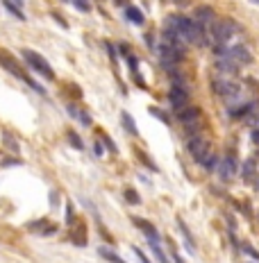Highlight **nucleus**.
I'll return each instance as SVG.
<instances>
[{"label":"nucleus","mask_w":259,"mask_h":263,"mask_svg":"<svg viewBox=\"0 0 259 263\" xmlns=\"http://www.w3.org/2000/svg\"><path fill=\"white\" fill-rule=\"evenodd\" d=\"M0 66H2V68L5 70H9V73H12L14 77H18V80H23L25 84H30V87L34 88L36 93H41V95H46V91H43V87L41 84H36L34 80H32V77H28V73H25L23 68H21V66L16 64V61H14V57L9 53H5V50H0Z\"/></svg>","instance_id":"nucleus-1"},{"label":"nucleus","mask_w":259,"mask_h":263,"mask_svg":"<svg viewBox=\"0 0 259 263\" xmlns=\"http://www.w3.org/2000/svg\"><path fill=\"white\" fill-rule=\"evenodd\" d=\"M236 32H239V25L234 21H230V18L212 23V46H227V41Z\"/></svg>","instance_id":"nucleus-2"},{"label":"nucleus","mask_w":259,"mask_h":263,"mask_svg":"<svg viewBox=\"0 0 259 263\" xmlns=\"http://www.w3.org/2000/svg\"><path fill=\"white\" fill-rule=\"evenodd\" d=\"M214 91L230 107H234L236 102L241 100V87L236 82H232V80H227V77H216V80H214Z\"/></svg>","instance_id":"nucleus-3"},{"label":"nucleus","mask_w":259,"mask_h":263,"mask_svg":"<svg viewBox=\"0 0 259 263\" xmlns=\"http://www.w3.org/2000/svg\"><path fill=\"white\" fill-rule=\"evenodd\" d=\"M23 59H25V64L30 66V68H34L39 75H43L46 80H55V70H53V66L48 64L46 59L41 57L39 53H34V50H30V48H23Z\"/></svg>","instance_id":"nucleus-4"},{"label":"nucleus","mask_w":259,"mask_h":263,"mask_svg":"<svg viewBox=\"0 0 259 263\" xmlns=\"http://www.w3.org/2000/svg\"><path fill=\"white\" fill-rule=\"evenodd\" d=\"M187 150H189V154H191V157L198 161V164H200L207 154L212 152V150H209V143H207V139H202V136H198V134L189 139Z\"/></svg>","instance_id":"nucleus-5"},{"label":"nucleus","mask_w":259,"mask_h":263,"mask_svg":"<svg viewBox=\"0 0 259 263\" xmlns=\"http://www.w3.org/2000/svg\"><path fill=\"white\" fill-rule=\"evenodd\" d=\"M236 170H239V166H236L234 154H225L216 166V173H218V177H221V181H230L232 177L236 175Z\"/></svg>","instance_id":"nucleus-6"},{"label":"nucleus","mask_w":259,"mask_h":263,"mask_svg":"<svg viewBox=\"0 0 259 263\" xmlns=\"http://www.w3.org/2000/svg\"><path fill=\"white\" fill-rule=\"evenodd\" d=\"M225 57H230L234 64H250L253 61V55H250V50H248L243 43H236V46L227 48V53H225Z\"/></svg>","instance_id":"nucleus-7"},{"label":"nucleus","mask_w":259,"mask_h":263,"mask_svg":"<svg viewBox=\"0 0 259 263\" xmlns=\"http://www.w3.org/2000/svg\"><path fill=\"white\" fill-rule=\"evenodd\" d=\"M168 102H171L173 109H184L189 105V91L187 88H180V87H171L168 91Z\"/></svg>","instance_id":"nucleus-8"},{"label":"nucleus","mask_w":259,"mask_h":263,"mask_svg":"<svg viewBox=\"0 0 259 263\" xmlns=\"http://www.w3.org/2000/svg\"><path fill=\"white\" fill-rule=\"evenodd\" d=\"M132 222H134L136 227H139L143 234H146L148 243H159V234H157V229H155V225H150V222L143 220V218H134Z\"/></svg>","instance_id":"nucleus-9"},{"label":"nucleus","mask_w":259,"mask_h":263,"mask_svg":"<svg viewBox=\"0 0 259 263\" xmlns=\"http://www.w3.org/2000/svg\"><path fill=\"white\" fill-rule=\"evenodd\" d=\"M175 118L180 120V123H184V125H189V123H195L198 118H200V109H195V107H191V109H177V114H175Z\"/></svg>","instance_id":"nucleus-10"},{"label":"nucleus","mask_w":259,"mask_h":263,"mask_svg":"<svg viewBox=\"0 0 259 263\" xmlns=\"http://www.w3.org/2000/svg\"><path fill=\"white\" fill-rule=\"evenodd\" d=\"M255 109H257V102H248V105H241V107H232L230 116L234 118V120H243V118H248Z\"/></svg>","instance_id":"nucleus-11"},{"label":"nucleus","mask_w":259,"mask_h":263,"mask_svg":"<svg viewBox=\"0 0 259 263\" xmlns=\"http://www.w3.org/2000/svg\"><path fill=\"white\" fill-rule=\"evenodd\" d=\"M125 18H128L130 23H134V25H143L146 23V16H143L141 9H136L134 5H128L125 7Z\"/></svg>","instance_id":"nucleus-12"},{"label":"nucleus","mask_w":259,"mask_h":263,"mask_svg":"<svg viewBox=\"0 0 259 263\" xmlns=\"http://www.w3.org/2000/svg\"><path fill=\"white\" fill-rule=\"evenodd\" d=\"M216 68L223 70V73H227V75H234V73H239V64H234L230 57H218L216 59Z\"/></svg>","instance_id":"nucleus-13"},{"label":"nucleus","mask_w":259,"mask_h":263,"mask_svg":"<svg viewBox=\"0 0 259 263\" xmlns=\"http://www.w3.org/2000/svg\"><path fill=\"white\" fill-rule=\"evenodd\" d=\"M68 111H71V116L75 118V120H80V123L84 125V127H89L91 125V116H89L87 111H82L80 107H75V105H68Z\"/></svg>","instance_id":"nucleus-14"},{"label":"nucleus","mask_w":259,"mask_h":263,"mask_svg":"<svg viewBox=\"0 0 259 263\" xmlns=\"http://www.w3.org/2000/svg\"><path fill=\"white\" fill-rule=\"evenodd\" d=\"M177 227H180V232L184 234V243H187V250L194 254V252H195V243H194V238H191V234H189V229H187V225H184L182 218H177Z\"/></svg>","instance_id":"nucleus-15"},{"label":"nucleus","mask_w":259,"mask_h":263,"mask_svg":"<svg viewBox=\"0 0 259 263\" xmlns=\"http://www.w3.org/2000/svg\"><path fill=\"white\" fill-rule=\"evenodd\" d=\"M2 7H5L7 12L12 14V16H16L18 21H25V14H23V9L14 2V0H2Z\"/></svg>","instance_id":"nucleus-16"},{"label":"nucleus","mask_w":259,"mask_h":263,"mask_svg":"<svg viewBox=\"0 0 259 263\" xmlns=\"http://www.w3.org/2000/svg\"><path fill=\"white\" fill-rule=\"evenodd\" d=\"M121 120H123V127H125V132H128V134H132V136L139 134V129H136L134 120H132V116H130L128 111H121Z\"/></svg>","instance_id":"nucleus-17"},{"label":"nucleus","mask_w":259,"mask_h":263,"mask_svg":"<svg viewBox=\"0 0 259 263\" xmlns=\"http://www.w3.org/2000/svg\"><path fill=\"white\" fill-rule=\"evenodd\" d=\"M214 18V9H209V7H198L195 9V21H200V23H209Z\"/></svg>","instance_id":"nucleus-18"},{"label":"nucleus","mask_w":259,"mask_h":263,"mask_svg":"<svg viewBox=\"0 0 259 263\" xmlns=\"http://www.w3.org/2000/svg\"><path fill=\"white\" fill-rule=\"evenodd\" d=\"M200 166H202V168L207 170V173H216V166H218V157H216V154H212V152H209V154H207V157H205V159H202V161H200Z\"/></svg>","instance_id":"nucleus-19"},{"label":"nucleus","mask_w":259,"mask_h":263,"mask_svg":"<svg viewBox=\"0 0 259 263\" xmlns=\"http://www.w3.org/2000/svg\"><path fill=\"white\" fill-rule=\"evenodd\" d=\"M98 254H100L102 259H107V261H109V263H125L123 259L118 257L116 252H112V250H109V247H98Z\"/></svg>","instance_id":"nucleus-20"},{"label":"nucleus","mask_w":259,"mask_h":263,"mask_svg":"<svg viewBox=\"0 0 259 263\" xmlns=\"http://www.w3.org/2000/svg\"><path fill=\"white\" fill-rule=\"evenodd\" d=\"M148 245H150V250H153L157 263H171V261H168V257H166V252L162 250V245H159V243H148Z\"/></svg>","instance_id":"nucleus-21"},{"label":"nucleus","mask_w":259,"mask_h":263,"mask_svg":"<svg viewBox=\"0 0 259 263\" xmlns=\"http://www.w3.org/2000/svg\"><path fill=\"white\" fill-rule=\"evenodd\" d=\"M168 77H171V84L173 87H180V88H187V80H184L182 73H177L175 68L168 70Z\"/></svg>","instance_id":"nucleus-22"},{"label":"nucleus","mask_w":259,"mask_h":263,"mask_svg":"<svg viewBox=\"0 0 259 263\" xmlns=\"http://www.w3.org/2000/svg\"><path fill=\"white\" fill-rule=\"evenodd\" d=\"M241 175H243V179H253L255 177V159H248L246 164L241 166Z\"/></svg>","instance_id":"nucleus-23"},{"label":"nucleus","mask_w":259,"mask_h":263,"mask_svg":"<svg viewBox=\"0 0 259 263\" xmlns=\"http://www.w3.org/2000/svg\"><path fill=\"white\" fill-rule=\"evenodd\" d=\"M148 111H150V114H153L155 118H159V120H162L164 125H171V118L166 116V111H164V109H159V107H150Z\"/></svg>","instance_id":"nucleus-24"},{"label":"nucleus","mask_w":259,"mask_h":263,"mask_svg":"<svg viewBox=\"0 0 259 263\" xmlns=\"http://www.w3.org/2000/svg\"><path fill=\"white\" fill-rule=\"evenodd\" d=\"M68 143H71L75 150H84V143H82V139L75 134V132H68Z\"/></svg>","instance_id":"nucleus-25"},{"label":"nucleus","mask_w":259,"mask_h":263,"mask_svg":"<svg viewBox=\"0 0 259 263\" xmlns=\"http://www.w3.org/2000/svg\"><path fill=\"white\" fill-rule=\"evenodd\" d=\"M125 200H128L130 205H139V202H141V198H139V193H136V191H132V188H128V191H125Z\"/></svg>","instance_id":"nucleus-26"},{"label":"nucleus","mask_w":259,"mask_h":263,"mask_svg":"<svg viewBox=\"0 0 259 263\" xmlns=\"http://www.w3.org/2000/svg\"><path fill=\"white\" fill-rule=\"evenodd\" d=\"M73 5H75V9H80V12H91V2L89 0H73Z\"/></svg>","instance_id":"nucleus-27"},{"label":"nucleus","mask_w":259,"mask_h":263,"mask_svg":"<svg viewBox=\"0 0 259 263\" xmlns=\"http://www.w3.org/2000/svg\"><path fill=\"white\" fill-rule=\"evenodd\" d=\"M128 64H130V70H132V75H134V73H139V57L130 55V57H128Z\"/></svg>","instance_id":"nucleus-28"},{"label":"nucleus","mask_w":259,"mask_h":263,"mask_svg":"<svg viewBox=\"0 0 259 263\" xmlns=\"http://www.w3.org/2000/svg\"><path fill=\"white\" fill-rule=\"evenodd\" d=\"M243 252H246V254H250V257H253V259H255V261H257V263H259V252H257V250H255V247H253V245H243Z\"/></svg>","instance_id":"nucleus-29"},{"label":"nucleus","mask_w":259,"mask_h":263,"mask_svg":"<svg viewBox=\"0 0 259 263\" xmlns=\"http://www.w3.org/2000/svg\"><path fill=\"white\" fill-rule=\"evenodd\" d=\"M132 252H134V254H136V259H139V261H141V263H150V259H148L146 254H143V252L139 250V247H136V245L132 247Z\"/></svg>","instance_id":"nucleus-30"},{"label":"nucleus","mask_w":259,"mask_h":263,"mask_svg":"<svg viewBox=\"0 0 259 263\" xmlns=\"http://www.w3.org/2000/svg\"><path fill=\"white\" fill-rule=\"evenodd\" d=\"M250 141H253L255 146H259V127H255L253 132H250Z\"/></svg>","instance_id":"nucleus-31"},{"label":"nucleus","mask_w":259,"mask_h":263,"mask_svg":"<svg viewBox=\"0 0 259 263\" xmlns=\"http://www.w3.org/2000/svg\"><path fill=\"white\" fill-rule=\"evenodd\" d=\"M105 48H107V53H109V57H112V61H116V50H114V46L109 41L105 43Z\"/></svg>","instance_id":"nucleus-32"},{"label":"nucleus","mask_w":259,"mask_h":263,"mask_svg":"<svg viewBox=\"0 0 259 263\" xmlns=\"http://www.w3.org/2000/svg\"><path fill=\"white\" fill-rule=\"evenodd\" d=\"M105 146L109 147V152H118V150H116V146H114V141L109 139V136H105Z\"/></svg>","instance_id":"nucleus-33"},{"label":"nucleus","mask_w":259,"mask_h":263,"mask_svg":"<svg viewBox=\"0 0 259 263\" xmlns=\"http://www.w3.org/2000/svg\"><path fill=\"white\" fill-rule=\"evenodd\" d=\"M94 152H96V157H102V152H105V150H102V143H100V141H98V143L94 146Z\"/></svg>","instance_id":"nucleus-34"},{"label":"nucleus","mask_w":259,"mask_h":263,"mask_svg":"<svg viewBox=\"0 0 259 263\" xmlns=\"http://www.w3.org/2000/svg\"><path fill=\"white\" fill-rule=\"evenodd\" d=\"M66 220H68V225H73V206L71 205L66 206Z\"/></svg>","instance_id":"nucleus-35"},{"label":"nucleus","mask_w":259,"mask_h":263,"mask_svg":"<svg viewBox=\"0 0 259 263\" xmlns=\"http://www.w3.org/2000/svg\"><path fill=\"white\" fill-rule=\"evenodd\" d=\"M53 18H55V21H57L59 25H62V28H68V25H66V21H64V18H62V16H59V14H53Z\"/></svg>","instance_id":"nucleus-36"},{"label":"nucleus","mask_w":259,"mask_h":263,"mask_svg":"<svg viewBox=\"0 0 259 263\" xmlns=\"http://www.w3.org/2000/svg\"><path fill=\"white\" fill-rule=\"evenodd\" d=\"M173 261H175V263H187L182 257H180V254H177V252H173Z\"/></svg>","instance_id":"nucleus-37"},{"label":"nucleus","mask_w":259,"mask_h":263,"mask_svg":"<svg viewBox=\"0 0 259 263\" xmlns=\"http://www.w3.org/2000/svg\"><path fill=\"white\" fill-rule=\"evenodd\" d=\"M116 2H121V5H125V7L130 5V0H116Z\"/></svg>","instance_id":"nucleus-38"},{"label":"nucleus","mask_w":259,"mask_h":263,"mask_svg":"<svg viewBox=\"0 0 259 263\" xmlns=\"http://www.w3.org/2000/svg\"><path fill=\"white\" fill-rule=\"evenodd\" d=\"M14 2H16L18 7H23V0H14Z\"/></svg>","instance_id":"nucleus-39"},{"label":"nucleus","mask_w":259,"mask_h":263,"mask_svg":"<svg viewBox=\"0 0 259 263\" xmlns=\"http://www.w3.org/2000/svg\"><path fill=\"white\" fill-rule=\"evenodd\" d=\"M257 188H259V179H257Z\"/></svg>","instance_id":"nucleus-40"},{"label":"nucleus","mask_w":259,"mask_h":263,"mask_svg":"<svg viewBox=\"0 0 259 263\" xmlns=\"http://www.w3.org/2000/svg\"><path fill=\"white\" fill-rule=\"evenodd\" d=\"M255 2H259V0H255Z\"/></svg>","instance_id":"nucleus-41"}]
</instances>
